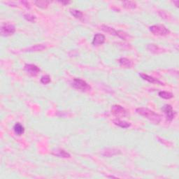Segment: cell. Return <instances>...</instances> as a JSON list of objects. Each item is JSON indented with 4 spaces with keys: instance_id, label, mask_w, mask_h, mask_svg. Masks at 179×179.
Returning <instances> with one entry per match:
<instances>
[{
    "instance_id": "obj_14",
    "label": "cell",
    "mask_w": 179,
    "mask_h": 179,
    "mask_svg": "<svg viewBox=\"0 0 179 179\" xmlns=\"http://www.w3.org/2000/svg\"><path fill=\"white\" fill-rule=\"evenodd\" d=\"M13 130L15 133L18 136H21L22 134H24L25 128L23 125L19 122H17L15 125L13 126Z\"/></svg>"
},
{
    "instance_id": "obj_20",
    "label": "cell",
    "mask_w": 179,
    "mask_h": 179,
    "mask_svg": "<svg viewBox=\"0 0 179 179\" xmlns=\"http://www.w3.org/2000/svg\"><path fill=\"white\" fill-rule=\"evenodd\" d=\"M158 95L162 99H169L173 97V94L171 92H166V91H160L158 93Z\"/></svg>"
},
{
    "instance_id": "obj_2",
    "label": "cell",
    "mask_w": 179,
    "mask_h": 179,
    "mask_svg": "<svg viewBox=\"0 0 179 179\" xmlns=\"http://www.w3.org/2000/svg\"><path fill=\"white\" fill-rule=\"evenodd\" d=\"M150 31L154 35L157 36H166L170 33L168 29L163 25H154L150 27Z\"/></svg>"
},
{
    "instance_id": "obj_8",
    "label": "cell",
    "mask_w": 179,
    "mask_h": 179,
    "mask_svg": "<svg viewBox=\"0 0 179 179\" xmlns=\"http://www.w3.org/2000/svg\"><path fill=\"white\" fill-rule=\"evenodd\" d=\"M120 151L119 149L114 148H107L102 153V155L104 157H107V158H111V157L115 156V155L120 154Z\"/></svg>"
},
{
    "instance_id": "obj_9",
    "label": "cell",
    "mask_w": 179,
    "mask_h": 179,
    "mask_svg": "<svg viewBox=\"0 0 179 179\" xmlns=\"http://www.w3.org/2000/svg\"><path fill=\"white\" fill-rule=\"evenodd\" d=\"M105 42V36L102 34H97L94 35L92 40V45H100L103 44Z\"/></svg>"
},
{
    "instance_id": "obj_6",
    "label": "cell",
    "mask_w": 179,
    "mask_h": 179,
    "mask_svg": "<svg viewBox=\"0 0 179 179\" xmlns=\"http://www.w3.org/2000/svg\"><path fill=\"white\" fill-rule=\"evenodd\" d=\"M25 71L31 76H36L41 72L37 66L33 64H26L24 67Z\"/></svg>"
},
{
    "instance_id": "obj_10",
    "label": "cell",
    "mask_w": 179,
    "mask_h": 179,
    "mask_svg": "<svg viewBox=\"0 0 179 179\" xmlns=\"http://www.w3.org/2000/svg\"><path fill=\"white\" fill-rule=\"evenodd\" d=\"M140 76L143 78V80L149 82V83H151L153 84H158V85H164V83L160 81H159L158 79L155 78L154 77H152V76H148V75H147L146 74H140Z\"/></svg>"
},
{
    "instance_id": "obj_16",
    "label": "cell",
    "mask_w": 179,
    "mask_h": 179,
    "mask_svg": "<svg viewBox=\"0 0 179 179\" xmlns=\"http://www.w3.org/2000/svg\"><path fill=\"white\" fill-rule=\"evenodd\" d=\"M147 49L153 53H160L162 52V49L156 44H148L147 45Z\"/></svg>"
},
{
    "instance_id": "obj_15",
    "label": "cell",
    "mask_w": 179,
    "mask_h": 179,
    "mask_svg": "<svg viewBox=\"0 0 179 179\" xmlns=\"http://www.w3.org/2000/svg\"><path fill=\"white\" fill-rule=\"evenodd\" d=\"M114 122L116 125L121 127V128H124V129L128 128V127H130V125H131V124L129 123V122L124 121V120H120L119 119L115 120Z\"/></svg>"
},
{
    "instance_id": "obj_18",
    "label": "cell",
    "mask_w": 179,
    "mask_h": 179,
    "mask_svg": "<svg viewBox=\"0 0 179 179\" xmlns=\"http://www.w3.org/2000/svg\"><path fill=\"white\" fill-rule=\"evenodd\" d=\"M101 28H102V30L104 31V32L109 33V34H111V35L117 36V32H118V31L115 30L114 28H111V27L107 26V25H102Z\"/></svg>"
},
{
    "instance_id": "obj_5",
    "label": "cell",
    "mask_w": 179,
    "mask_h": 179,
    "mask_svg": "<svg viewBox=\"0 0 179 179\" xmlns=\"http://www.w3.org/2000/svg\"><path fill=\"white\" fill-rule=\"evenodd\" d=\"M16 32V27L12 24H4L1 27V34L4 36H8Z\"/></svg>"
},
{
    "instance_id": "obj_1",
    "label": "cell",
    "mask_w": 179,
    "mask_h": 179,
    "mask_svg": "<svg viewBox=\"0 0 179 179\" xmlns=\"http://www.w3.org/2000/svg\"><path fill=\"white\" fill-rule=\"evenodd\" d=\"M136 111L140 116H143L144 118H146L155 125H158L161 122L162 116L160 114L155 113L154 111L147 109V108H138L136 109Z\"/></svg>"
},
{
    "instance_id": "obj_24",
    "label": "cell",
    "mask_w": 179,
    "mask_h": 179,
    "mask_svg": "<svg viewBox=\"0 0 179 179\" xmlns=\"http://www.w3.org/2000/svg\"><path fill=\"white\" fill-rule=\"evenodd\" d=\"M24 18L26 21L31 22V23H34L36 19L35 16L31 15V14H25V15H24Z\"/></svg>"
},
{
    "instance_id": "obj_27",
    "label": "cell",
    "mask_w": 179,
    "mask_h": 179,
    "mask_svg": "<svg viewBox=\"0 0 179 179\" xmlns=\"http://www.w3.org/2000/svg\"><path fill=\"white\" fill-rule=\"evenodd\" d=\"M109 178H116V177L113 176H109Z\"/></svg>"
},
{
    "instance_id": "obj_13",
    "label": "cell",
    "mask_w": 179,
    "mask_h": 179,
    "mask_svg": "<svg viewBox=\"0 0 179 179\" xmlns=\"http://www.w3.org/2000/svg\"><path fill=\"white\" fill-rule=\"evenodd\" d=\"M45 48H46V47L44 45L36 44L27 48L25 51H27V52H37V51H42L45 50Z\"/></svg>"
},
{
    "instance_id": "obj_23",
    "label": "cell",
    "mask_w": 179,
    "mask_h": 179,
    "mask_svg": "<svg viewBox=\"0 0 179 179\" xmlns=\"http://www.w3.org/2000/svg\"><path fill=\"white\" fill-rule=\"evenodd\" d=\"M51 81L50 77L48 76V75H45V76H43L41 78V83L44 84V85H47V84L50 83Z\"/></svg>"
},
{
    "instance_id": "obj_22",
    "label": "cell",
    "mask_w": 179,
    "mask_h": 179,
    "mask_svg": "<svg viewBox=\"0 0 179 179\" xmlns=\"http://www.w3.org/2000/svg\"><path fill=\"white\" fill-rule=\"evenodd\" d=\"M117 36H118V37L121 38L122 39H124V40H127V38L129 37V35L128 34H127V33L123 32V31H118V32H117Z\"/></svg>"
},
{
    "instance_id": "obj_17",
    "label": "cell",
    "mask_w": 179,
    "mask_h": 179,
    "mask_svg": "<svg viewBox=\"0 0 179 179\" xmlns=\"http://www.w3.org/2000/svg\"><path fill=\"white\" fill-rule=\"evenodd\" d=\"M122 5L127 9H134L136 7V3L132 1H124L122 2Z\"/></svg>"
},
{
    "instance_id": "obj_7",
    "label": "cell",
    "mask_w": 179,
    "mask_h": 179,
    "mask_svg": "<svg viewBox=\"0 0 179 179\" xmlns=\"http://www.w3.org/2000/svg\"><path fill=\"white\" fill-rule=\"evenodd\" d=\"M162 109L164 111L166 117H167V120L168 121H172L173 118H175V116H176V113L173 110L172 107L169 104H166L162 107Z\"/></svg>"
},
{
    "instance_id": "obj_4",
    "label": "cell",
    "mask_w": 179,
    "mask_h": 179,
    "mask_svg": "<svg viewBox=\"0 0 179 179\" xmlns=\"http://www.w3.org/2000/svg\"><path fill=\"white\" fill-rule=\"evenodd\" d=\"M111 114L118 118H124L127 115V111L120 105H114L111 107Z\"/></svg>"
},
{
    "instance_id": "obj_3",
    "label": "cell",
    "mask_w": 179,
    "mask_h": 179,
    "mask_svg": "<svg viewBox=\"0 0 179 179\" xmlns=\"http://www.w3.org/2000/svg\"><path fill=\"white\" fill-rule=\"evenodd\" d=\"M72 86L74 88L79 90L83 92H86L91 90L90 85L86 81H83L81 78H74L72 82Z\"/></svg>"
},
{
    "instance_id": "obj_12",
    "label": "cell",
    "mask_w": 179,
    "mask_h": 179,
    "mask_svg": "<svg viewBox=\"0 0 179 179\" xmlns=\"http://www.w3.org/2000/svg\"><path fill=\"white\" fill-rule=\"evenodd\" d=\"M119 63H120V65L122 67H123V68H127V69L131 68L133 66L132 62H131L130 60L127 59V58H120Z\"/></svg>"
},
{
    "instance_id": "obj_19",
    "label": "cell",
    "mask_w": 179,
    "mask_h": 179,
    "mask_svg": "<svg viewBox=\"0 0 179 179\" xmlns=\"http://www.w3.org/2000/svg\"><path fill=\"white\" fill-rule=\"evenodd\" d=\"M34 4L37 6L38 7L41 9H46L48 6L50 1H45V0H38V1H34Z\"/></svg>"
},
{
    "instance_id": "obj_21",
    "label": "cell",
    "mask_w": 179,
    "mask_h": 179,
    "mask_svg": "<svg viewBox=\"0 0 179 179\" xmlns=\"http://www.w3.org/2000/svg\"><path fill=\"white\" fill-rule=\"evenodd\" d=\"M70 13L73 16H74L77 19H82L83 17V13L81 11L76 10V9H70Z\"/></svg>"
},
{
    "instance_id": "obj_25",
    "label": "cell",
    "mask_w": 179,
    "mask_h": 179,
    "mask_svg": "<svg viewBox=\"0 0 179 179\" xmlns=\"http://www.w3.org/2000/svg\"><path fill=\"white\" fill-rule=\"evenodd\" d=\"M21 3L23 4H24L25 6L27 7V8H28V9H30V4L28 3V1H21Z\"/></svg>"
},
{
    "instance_id": "obj_11",
    "label": "cell",
    "mask_w": 179,
    "mask_h": 179,
    "mask_svg": "<svg viewBox=\"0 0 179 179\" xmlns=\"http://www.w3.org/2000/svg\"><path fill=\"white\" fill-rule=\"evenodd\" d=\"M52 154L55 155V156L58 157V158H71V155L69 153L66 152L65 150L63 149H58L56 151H53Z\"/></svg>"
},
{
    "instance_id": "obj_26",
    "label": "cell",
    "mask_w": 179,
    "mask_h": 179,
    "mask_svg": "<svg viewBox=\"0 0 179 179\" xmlns=\"http://www.w3.org/2000/svg\"><path fill=\"white\" fill-rule=\"evenodd\" d=\"M59 2L60 4H64V5H66V4H70L71 2L70 1H59Z\"/></svg>"
}]
</instances>
